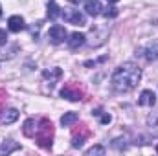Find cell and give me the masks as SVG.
I'll use <instances>...</instances> for the list:
<instances>
[{
	"label": "cell",
	"instance_id": "cell-1",
	"mask_svg": "<svg viewBox=\"0 0 158 156\" xmlns=\"http://www.w3.org/2000/svg\"><path fill=\"white\" fill-rule=\"evenodd\" d=\"M142 79V68L134 63H123L112 74V86L118 92H129L136 88V84Z\"/></svg>",
	"mask_w": 158,
	"mask_h": 156
},
{
	"label": "cell",
	"instance_id": "cell-2",
	"mask_svg": "<svg viewBox=\"0 0 158 156\" xmlns=\"http://www.w3.org/2000/svg\"><path fill=\"white\" fill-rule=\"evenodd\" d=\"M37 143L40 147H52V138H53V127H52V121L48 119H40V127L37 129Z\"/></svg>",
	"mask_w": 158,
	"mask_h": 156
},
{
	"label": "cell",
	"instance_id": "cell-3",
	"mask_svg": "<svg viewBox=\"0 0 158 156\" xmlns=\"http://www.w3.org/2000/svg\"><path fill=\"white\" fill-rule=\"evenodd\" d=\"M136 55L145 61H156L158 59V40H151L147 44H142L136 48Z\"/></svg>",
	"mask_w": 158,
	"mask_h": 156
},
{
	"label": "cell",
	"instance_id": "cell-4",
	"mask_svg": "<svg viewBox=\"0 0 158 156\" xmlns=\"http://www.w3.org/2000/svg\"><path fill=\"white\" fill-rule=\"evenodd\" d=\"M66 37H68V33H66L64 26L55 24V26H52V28L48 30V39H50V42H53V44H61V42H64Z\"/></svg>",
	"mask_w": 158,
	"mask_h": 156
},
{
	"label": "cell",
	"instance_id": "cell-5",
	"mask_svg": "<svg viewBox=\"0 0 158 156\" xmlns=\"http://www.w3.org/2000/svg\"><path fill=\"white\" fill-rule=\"evenodd\" d=\"M63 17L68 24H74V26H85L86 24V18L79 9H68V11L63 13Z\"/></svg>",
	"mask_w": 158,
	"mask_h": 156
},
{
	"label": "cell",
	"instance_id": "cell-6",
	"mask_svg": "<svg viewBox=\"0 0 158 156\" xmlns=\"http://www.w3.org/2000/svg\"><path fill=\"white\" fill-rule=\"evenodd\" d=\"M7 28H9V31H13V33L22 31V30L26 28L24 18H22L20 15H13V17H9V20H7Z\"/></svg>",
	"mask_w": 158,
	"mask_h": 156
},
{
	"label": "cell",
	"instance_id": "cell-7",
	"mask_svg": "<svg viewBox=\"0 0 158 156\" xmlns=\"http://www.w3.org/2000/svg\"><path fill=\"white\" fill-rule=\"evenodd\" d=\"M81 96H83L81 90H76L74 84H66V86L61 90V97H64V99H68V101H79Z\"/></svg>",
	"mask_w": 158,
	"mask_h": 156
},
{
	"label": "cell",
	"instance_id": "cell-8",
	"mask_svg": "<svg viewBox=\"0 0 158 156\" xmlns=\"http://www.w3.org/2000/svg\"><path fill=\"white\" fill-rule=\"evenodd\" d=\"M138 103H140L142 107H155V105H156V96H155V92H153V90H143V92L140 94Z\"/></svg>",
	"mask_w": 158,
	"mask_h": 156
},
{
	"label": "cell",
	"instance_id": "cell-9",
	"mask_svg": "<svg viewBox=\"0 0 158 156\" xmlns=\"http://www.w3.org/2000/svg\"><path fill=\"white\" fill-rule=\"evenodd\" d=\"M85 9H86V13H88L90 17H96V15L101 13L103 6H101L99 0H86V2H85Z\"/></svg>",
	"mask_w": 158,
	"mask_h": 156
},
{
	"label": "cell",
	"instance_id": "cell-10",
	"mask_svg": "<svg viewBox=\"0 0 158 156\" xmlns=\"http://www.w3.org/2000/svg\"><path fill=\"white\" fill-rule=\"evenodd\" d=\"M44 79L46 81H50V86H53L59 79H61V76H63V70L61 68H50V70H44Z\"/></svg>",
	"mask_w": 158,
	"mask_h": 156
},
{
	"label": "cell",
	"instance_id": "cell-11",
	"mask_svg": "<svg viewBox=\"0 0 158 156\" xmlns=\"http://www.w3.org/2000/svg\"><path fill=\"white\" fill-rule=\"evenodd\" d=\"M37 121L35 119H26V123H24V127H22V132H24V136H28V138H35V134H37Z\"/></svg>",
	"mask_w": 158,
	"mask_h": 156
},
{
	"label": "cell",
	"instance_id": "cell-12",
	"mask_svg": "<svg viewBox=\"0 0 158 156\" xmlns=\"http://www.w3.org/2000/svg\"><path fill=\"white\" fill-rule=\"evenodd\" d=\"M85 40H86V37H85L83 33L74 31V33L70 35V39H68V46H70L72 50H77L79 46H83V44H85Z\"/></svg>",
	"mask_w": 158,
	"mask_h": 156
},
{
	"label": "cell",
	"instance_id": "cell-13",
	"mask_svg": "<svg viewBox=\"0 0 158 156\" xmlns=\"http://www.w3.org/2000/svg\"><path fill=\"white\" fill-rule=\"evenodd\" d=\"M19 119V110L17 109H7V110H4V114L0 117V121L4 123V125H9V123H13V121H17Z\"/></svg>",
	"mask_w": 158,
	"mask_h": 156
},
{
	"label": "cell",
	"instance_id": "cell-14",
	"mask_svg": "<svg viewBox=\"0 0 158 156\" xmlns=\"http://www.w3.org/2000/svg\"><path fill=\"white\" fill-rule=\"evenodd\" d=\"M79 121V114L77 112H64V116L61 117V125L63 127H72L74 123Z\"/></svg>",
	"mask_w": 158,
	"mask_h": 156
},
{
	"label": "cell",
	"instance_id": "cell-15",
	"mask_svg": "<svg viewBox=\"0 0 158 156\" xmlns=\"http://www.w3.org/2000/svg\"><path fill=\"white\" fill-rule=\"evenodd\" d=\"M61 15H63V13H61V7H59L57 4H53V2H52V4L48 6V17H50L52 20H55V18H57V17H61Z\"/></svg>",
	"mask_w": 158,
	"mask_h": 156
},
{
	"label": "cell",
	"instance_id": "cell-16",
	"mask_svg": "<svg viewBox=\"0 0 158 156\" xmlns=\"http://www.w3.org/2000/svg\"><path fill=\"white\" fill-rule=\"evenodd\" d=\"M17 149H19V145L13 143L11 140H7V142L0 147V154H9V153H13V151H17Z\"/></svg>",
	"mask_w": 158,
	"mask_h": 156
},
{
	"label": "cell",
	"instance_id": "cell-17",
	"mask_svg": "<svg viewBox=\"0 0 158 156\" xmlns=\"http://www.w3.org/2000/svg\"><path fill=\"white\" fill-rule=\"evenodd\" d=\"M92 114H96V116L99 117V121L101 123H110V114H103V110L101 109H96V110H92Z\"/></svg>",
	"mask_w": 158,
	"mask_h": 156
},
{
	"label": "cell",
	"instance_id": "cell-18",
	"mask_svg": "<svg viewBox=\"0 0 158 156\" xmlns=\"http://www.w3.org/2000/svg\"><path fill=\"white\" fill-rule=\"evenodd\" d=\"M94 154H105V147L103 145H94L86 151V156H94Z\"/></svg>",
	"mask_w": 158,
	"mask_h": 156
},
{
	"label": "cell",
	"instance_id": "cell-19",
	"mask_svg": "<svg viewBox=\"0 0 158 156\" xmlns=\"http://www.w3.org/2000/svg\"><path fill=\"white\" fill-rule=\"evenodd\" d=\"M147 123H149L151 127H158V110H155V112H151V114H149Z\"/></svg>",
	"mask_w": 158,
	"mask_h": 156
},
{
	"label": "cell",
	"instance_id": "cell-20",
	"mask_svg": "<svg viewBox=\"0 0 158 156\" xmlns=\"http://www.w3.org/2000/svg\"><path fill=\"white\" fill-rule=\"evenodd\" d=\"M118 7H107V11H105V17L107 18H114V17H118Z\"/></svg>",
	"mask_w": 158,
	"mask_h": 156
},
{
	"label": "cell",
	"instance_id": "cell-21",
	"mask_svg": "<svg viewBox=\"0 0 158 156\" xmlns=\"http://www.w3.org/2000/svg\"><path fill=\"white\" fill-rule=\"evenodd\" d=\"M6 42H7V33H6V30H0V46Z\"/></svg>",
	"mask_w": 158,
	"mask_h": 156
},
{
	"label": "cell",
	"instance_id": "cell-22",
	"mask_svg": "<svg viewBox=\"0 0 158 156\" xmlns=\"http://www.w3.org/2000/svg\"><path fill=\"white\" fill-rule=\"evenodd\" d=\"M109 4H116V2H119V0H107Z\"/></svg>",
	"mask_w": 158,
	"mask_h": 156
},
{
	"label": "cell",
	"instance_id": "cell-23",
	"mask_svg": "<svg viewBox=\"0 0 158 156\" xmlns=\"http://www.w3.org/2000/svg\"><path fill=\"white\" fill-rule=\"evenodd\" d=\"M70 2H72V4H79V2H81V0H70Z\"/></svg>",
	"mask_w": 158,
	"mask_h": 156
},
{
	"label": "cell",
	"instance_id": "cell-24",
	"mask_svg": "<svg viewBox=\"0 0 158 156\" xmlns=\"http://www.w3.org/2000/svg\"><path fill=\"white\" fill-rule=\"evenodd\" d=\"M0 17H2V6H0Z\"/></svg>",
	"mask_w": 158,
	"mask_h": 156
}]
</instances>
